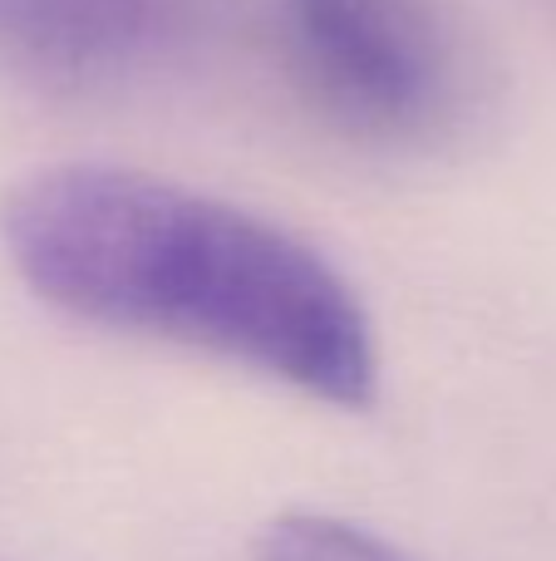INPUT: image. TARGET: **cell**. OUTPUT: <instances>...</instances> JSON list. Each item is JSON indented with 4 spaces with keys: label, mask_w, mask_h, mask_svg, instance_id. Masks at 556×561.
Wrapping results in <instances>:
<instances>
[{
    "label": "cell",
    "mask_w": 556,
    "mask_h": 561,
    "mask_svg": "<svg viewBox=\"0 0 556 561\" xmlns=\"http://www.w3.org/2000/svg\"><path fill=\"white\" fill-rule=\"evenodd\" d=\"M0 242L45 306L370 409L364 300L311 242L202 187L124 163H49L0 203Z\"/></svg>",
    "instance_id": "obj_1"
},
{
    "label": "cell",
    "mask_w": 556,
    "mask_h": 561,
    "mask_svg": "<svg viewBox=\"0 0 556 561\" xmlns=\"http://www.w3.org/2000/svg\"><path fill=\"white\" fill-rule=\"evenodd\" d=\"M256 561H414L370 527L325 513H281L256 537Z\"/></svg>",
    "instance_id": "obj_4"
},
{
    "label": "cell",
    "mask_w": 556,
    "mask_h": 561,
    "mask_svg": "<svg viewBox=\"0 0 556 561\" xmlns=\"http://www.w3.org/2000/svg\"><path fill=\"white\" fill-rule=\"evenodd\" d=\"M173 0H0V65L39 84L89 89L148 59Z\"/></svg>",
    "instance_id": "obj_3"
},
{
    "label": "cell",
    "mask_w": 556,
    "mask_h": 561,
    "mask_svg": "<svg viewBox=\"0 0 556 561\" xmlns=\"http://www.w3.org/2000/svg\"><path fill=\"white\" fill-rule=\"evenodd\" d=\"M296 84L345 134L429 144L463 108V49L433 0H276Z\"/></svg>",
    "instance_id": "obj_2"
}]
</instances>
